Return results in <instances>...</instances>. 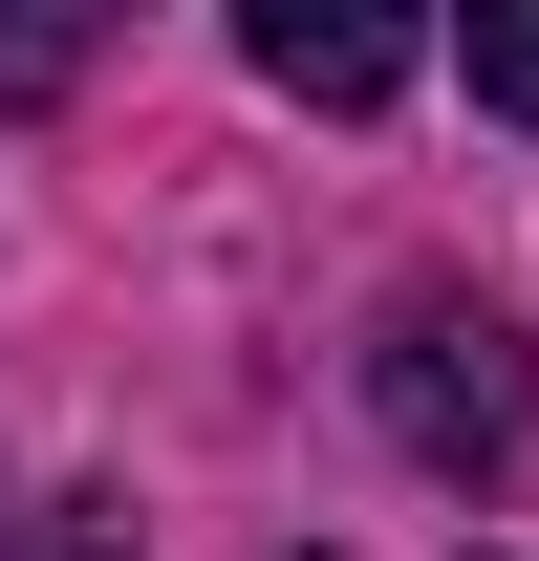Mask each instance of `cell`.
I'll return each mask as SVG.
<instances>
[{
	"label": "cell",
	"instance_id": "cell-1",
	"mask_svg": "<svg viewBox=\"0 0 539 561\" xmlns=\"http://www.w3.org/2000/svg\"><path fill=\"white\" fill-rule=\"evenodd\" d=\"M367 411H389V454H432V476H518V324H496V302H410L389 346H367Z\"/></svg>",
	"mask_w": 539,
	"mask_h": 561
},
{
	"label": "cell",
	"instance_id": "cell-2",
	"mask_svg": "<svg viewBox=\"0 0 539 561\" xmlns=\"http://www.w3.org/2000/svg\"><path fill=\"white\" fill-rule=\"evenodd\" d=\"M238 66H260L280 108H389V87H410V22H367V0H260Z\"/></svg>",
	"mask_w": 539,
	"mask_h": 561
},
{
	"label": "cell",
	"instance_id": "cell-3",
	"mask_svg": "<svg viewBox=\"0 0 539 561\" xmlns=\"http://www.w3.org/2000/svg\"><path fill=\"white\" fill-rule=\"evenodd\" d=\"M454 66H474V108H518V130H539V0H474Z\"/></svg>",
	"mask_w": 539,
	"mask_h": 561
},
{
	"label": "cell",
	"instance_id": "cell-4",
	"mask_svg": "<svg viewBox=\"0 0 539 561\" xmlns=\"http://www.w3.org/2000/svg\"><path fill=\"white\" fill-rule=\"evenodd\" d=\"M22 561H130V496H44V518H22Z\"/></svg>",
	"mask_w": 539,
	"mask_h": 561
}]
</instances>
